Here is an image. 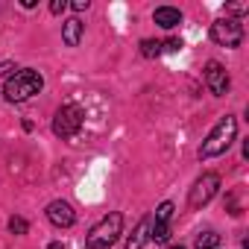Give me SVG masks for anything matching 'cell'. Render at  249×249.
I'll return each mask as SVG.
<instances>
[{
  "label": "cell",
  "instance_id": "obj_22",
  "mask_svg": "<svg viewBox=\"0 0 249 249\" xmlns=\"http://www.w3.org/2000/svg\"><path fill=\"white\" fill-rule=\"evenodd\" d=\"M47 249H65V243H59V240H56V243H50Z\"/></svg>",
  "mask_w": 249,
  "mask_h": 249
},
{
  "label": "cell",
  "instance_id": "obj_13",
  "mask_svg": "<svg viewBox=\"0 0 249 249\" xmlns=\"http://www.w3.org/2000/svg\"><path fill=\"white\" fill-rule=\"evenodd\" d=\"M196 249H220V234H217V231H202V234H196Z\"/></svg>",
  "mask_w": 249,
  "mask_h": 249
},
{
  "label": "cell",
  "instance_id": "obj_11",
  "mask_svg": "<svg viewBox=\"0 0 249 249\" xmlns=\"http://www.w3.org/2000/svg\"><path fill=\"white\" fill-rule=\"evenodd\" d=\"M150 217H144L138 226H135V231L129 234V240H126V249H144V243L150 240Z\"/></svg>",
  "mask_w": 249,
  "mask_h": 249
},
{
  "label": "cell",
  "instance_id": "obj_20",
  "mask_svg": "<svg viewBox=\"0 0 249 249\" xmlns=\"http://www.w3.org/2000/svg\"><path fill=\"white\" fill-rule=\"evenodd\" d=\"M88 6H91L88 0H73V3H71V9H73V12H85Z\"/></svg>",
  "mask_w": 249,
  "mask_h": 249
},
{
  "label": "cell",
  "instance_id": "obj_9",
  "mask_svg": "<svg viewBox=\"0 0 249 249\" xmlns=\"http://www.w3.org/2000/svg\"><path fill=\"white\" fill-rule=\"evenodd\" d=\"M153 21H156L161 30H173V27H179V24H182V12H179V9H173V6H159V9H156V15H153Z\"/></svg>",
  "mask_w": 249,
  "mask_h": 249
},
{
  "label": "cell",
  "instance_id": "obj_10",
  "mask_svg": "<svg viewBox=\"0 0 249 249\" xmlns=\"http://www.w3.org/2000/svg\"><path fill=\"white\" fill-rule=\"evenodd\" d=\"M82 33H85V24H82L79 18H71V21L62 24V41H65L68 47H76V44L82 41Z\"/></svg>",
  "mask_w": 249,
  "mask_h": 249
},
{
  "label": "cell",
  "instance_id": "obj_12",
  "mask_svg": "<svg viewBox=\"0 0 249 249\" xmlns=\"http://www.w3.org/2000/svg\"><path fill=\"white\" fill-rule=\"evenodd\" d=\"M150 240L153 243H167L170 240V223H150Z\"/></svg>",
  "mask_w": 249,
  "mask_h": 249
},
{
  "label": "cell",
  "instance_id": "obj_16",
  "mask_svg": "<svg viewBox=\"0 0 249 249\" xmlns=\"http://www.w3.org/2000/svg\"><path fill=\"white\" fill-rule=\"evenodd\" d=\"M9 231H12V234H27V231H30V223H27L24 217H12V220H9Z\"/></svg>",
  "mask_w": 249,
  "mask_h": 249
},
{
  "label": "cell",
  "instance_id": "obj_8",
  "mask_svg": "<svg viewBox=\"0 0 249 249\" xmlns=\"http://www.w3.org/2000/svg\"><path fill=\"white\" fill-rule=\"evenodd\" d=\"M44 214H47V220H50L56 229H71V226L76 223V211H73V205L65 202V199H53Z\"/></svg>",
  "mask_w": 249,
  "mask_h": 249
},
{
  "label": "cell",
  "instance_id": "obj_6",
  "mask_svg": "<svg viewBox=\"0 0 249 249\" xmlns=\"http://www.w3.org/2000/svg\"><path fill=\"white\" fill-rule=\"evenodd\" d=\"M217 191H220V176H217V173H202V176L194 182L191 194H188V205H191V208H202V205H208V202L217 196Z\"/></svg>",
  "mask_w": 249,
  "mask_h": 249
},
{
  "label": "cell",
  "instance_id": "obj_4",
  "mask_svg": "<svg viewBox=\"0 0 249 249\" xmlns=\"http://www.w3.org/2000/svg\"><path fill=\"white\" fill-rule=\"evenodd\" d=\"M82 123H85V111L76 103H65L56 111V117H53V135L62 138V141H68V138H73L82 129Z\"/></svg>",
  "mask_w": 249,
  "mask_h": 249
},
{
  "label": "cell",
  "instance_id": "obj_14",
  "mask_svg": "<svg viewBox=\"0 0 249 249\" xmlns=\"http://www.w3.org/2000/svg\"><path fill=\"white\" fill-rule=\"evenodd\" d=\"M141 53H144L147 59H156V56L164 53V44H161V41H153V38H144V41H141Z\"/></svg>",
  "mask_w": 249,
  "mask_h": 249
},
{
  "label": "cell",
  "instance_id": "obj_15",
  "mask_svg": "<svg viewBox=\"0 0 249 249\" xmlns=\"http://www.w3.org/2000/svg\"><path fill=\"white\" fill-rule=\"evenodd\" d=\"M173 211H176V208H173V202H170V199H167V202H161V205L156 208V223H170Z\"/></svg>",
  "mask_w": 249,
  "mask_h": 249
},
{
  "label": "cell",
  "instance_id": "obj_18",
  "mask_svg": "<svg viewBox=\"0 0 249 249\" xmlns=\"http://www.w3.org/2000/svg\"><path fill=\"white\" fill-rule=\"evenodd\" d=\"M226 12H229L226 18H234V15H243V12H246V6H243V3H229V6H226Z\"/></svg>",
  "mask_w": 249,
  "mask_h": 249
},
{
  "label": "cell",
  "instance_id": "obj_2",
  "mask_svg": "<svg viewBox=\"0 0 249 249\" xmlns=\"http://www.w3.org/2000/svg\"><path fill=\"white\" fill-rule=\"evenodd\" d=\"M41 88H44V76H41L36 68H21V71H15V73L6 79V85H3V100H6V103H27L30 97L41 94Z\"/></svg>",
  "mask_w": 249,
  "mask_h": 249
},
{
  "label": "cell",
  "instance_id": "obj_19",
  "mask_svg": "<svg viewBox=\"0 0 249 249\" xmlns=\"http://www.w3.org/2000/svg\"><path fill=\"white\" fill-rule=\"evenodd\" d=\"M65 9H68V3H65V0H53V3H50V12H53V15H62Z\"/></svg>",
  "mask_w": 249,
  "mask_h": 249
},
{
  "label": "cell",
  "instance_id": "obj_1",
  "mask_svg": "<svg viewBox=\"0 0 249 249\" xmlns=\"http://www.w3.org/2000/svg\"><path fill=\"white\" fill-rule=\"evenodd\" d=\"M234 138H237V120H234L231 114H226V117H220V120H217V126L205 135V141L199 144L196 156H199L202 161L217 159V156H223V153L234 144Z\"/></svg>",
  "mask_w": 249,
  "mask_h": 249
},
{
  "label": "cell",
  "instance_id": "obj_23",
  "mask_svg": "<svg viewBox=\"0 0 249 249\" xmlns=\"http://www.w3.org/2000/svg\"><path fill=\"white\" fill-rule=\"evenodd\" d=\"M170 249H185V246H170Z\"/></svg>",
  "mask_w": 249,
  "mask_h": 249
},
{
  "label": "cell",
  "instance_id": "obj_21",
  "mask_svg": "<svg viewBox=\"0 0 249 249\" xmlns=\"http://www.w3.org/2000/svg\"><path fill=\"white\" fill-rule=\"evenodd\" d=\"M9 71H15V62H0V76H6Z\"/></svg>",
  "mask_w": 249,
  "mask_h": 249
},
{
  "label": "cell",
  "instance_id": "obj_3",
  "mask_svg": "<svg viewBox=\"0 0 249 249\" xmlns=\"http://www.w3.org/2000/svg\"><path fill=\"white\" fill-rule=\"evenodd\" d=\"M120 231H123V214H120V211H111V214H106V217L88 231L85 249H108V246L117 243Z\"/></svg>",
  "mask_w": 249,
  "mask_h": 249
},
{
  "label": "cell",
  "instance_id": "obj_7",
  "mask_svg": "<svg viewBox=\"0 0 249 249\" xmlns=\"http://www.w3.org/2000/svg\"><path fill=\"white\" fill-rule=\"evenodd\" d=\"M205 85H208V91H211L214 97H223V94L229 91V85H231L229 71H226L220 62H214V59L205 65Z\"/></svg>",
  "mask_w": 249,
  "mask_h": 249
},
{
  "label": "cell",
  "instance_id": "obj_17",
  "mask_svg": "<svg viewBox=\"0 0 249 249\" xmlns=\"http://www.w3.org/2000/svg\"><path fill=\"white\" fill-rule=\"evenodd\" d=\"M161 44H164V53H179L182 50V38H167Z\"/></svg>",
  "mask_w": 249,
  "mask_h": 249
},
{
  "label": "cell",
  "instance_id": "obj_5",
  "mask_svg": "<svg viewBox=\"0 0 249 249\" xmlns=\"http://www.w3.org/2000/svg\"><path fill=\"white\" fill-rule=\"evenodd\" d=\"M211 41L220 47H240L243 41V24L240 18H220L211 24Z\"/></svg>",
  "mask_w": 249,
  "mask_h": 249
}]
</instances>
